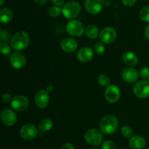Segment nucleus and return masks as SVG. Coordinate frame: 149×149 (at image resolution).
<instances>
[{
    "label": "nucleus",
    "mask_w": 149,
    "mask_h": 149,
    "mask_svg": "<svg viewBox=\"0 0 149 149\" xmlns=\"http://www.w3.org/2000/svg\"><path fill=\"white\" fill-rule=\"evenodd\" d=\"M13 17V13L10 8L4 7L0 10V21L1 23H8Z\"/></svg>",
    "instance_id": "obj_20"
},
{
    "label": "nucleus",
    "mask_w": 149,
    "mask_h": 149,
    "mask_svg": "<svg viewBox=\"0 0 149 149\" xmlns=\"http://www.w3.org/2000/svg\"><path fill=\"white\" fill-rule=\"evenodd\" d=\"M46 90L48 92V93H51V92L53 91V87H52V85H49L47 87Z\"/></svg>",
    "instance_id": "obj_38"
},
{
    "label": "nucleus",
    "mask_w": 149,
    "mask_h": 149,
    "mask_svg": "<svg viewBox=\"0 0 149 149\" xmlns=\"http://www.w3.org/2000/svg\"><path fill=\"white\" fill-rule=\"evenodd\" d=\"M144 33H145L146 37L148 39H149V25H148V26H146V28Z\"/></svg>",
    "instance_id": "obj_36"
},
{
    "label": "nucleus",
    "mask_w": 149,
    "mask_h": 149,
    "mask_svg": "<svg viewBox=\"0 0 149 149\" xmlns=\"http://www.w3.org/2000/svg\"><path fill=\"white\" fill-rule=\"evenodd\" d=\"M140 76L143 79L149 82V68L148 67H143L140 71Z\"/></svg>",
    "instance_id": "obj_28"
},
{
    "label": "nucleus",
    "mask_w": 149,
    "mask_h": 149,
    "mask_svg": "<svg viewBox=\"0 0 149 149\" xmlns=\"http://www.w3.org/2000/svg\"><path fill=\"white\" fill-rule=\"evenodd\" d=\"M1 100H2V101L4 102V103H10V102L12 101V96L10 95V94H9V93H4V94L2 95V96H1Z\"/></svg>",
    "instance_id": "obj_32"
},
{
    "label": "nucleus",
    "mask_w": 149,
    "mask_h": 149,
    "mask_svg": "<svg viewBox=\"0 0 149 149\" xmlns=\"http://www.w3.org/2000/svg\"><path fill=\"white\" fill-rule=\"evenodd\" d=\"M137 0H122V4L126 7H131L136 3Z\"/></svg>",
    "instance_id": "obj_33"
},
{
    "label": "nucleus",
    "mask_w": 149,
    "mask_h": 149,
    "mask_svg": "<svg viewBox=\"0 0 149 149\" xmlns=\"http://www.w3.org/2000/svg\"><path fill=\"white\" fill-rule=\"evenodd\" d=\"M29 36L25 31H18L14 34L10 40L12 47L17 51L26 49L29 45Z\"/></svg>",
    "instance_id": "obj_2"
},
{
    "label": "nucleus",
    "mask_w": 149,
    "mask_h": 149,
    "mask_svg": "<svg viewBox=\"0 0 149 149\" xmlns=\"http://www.w3.org/2000/svg\"><path fill=\"white\" fill-rule=\"evenodd\" d=\"M102 149H116V146L113 141H106L103 142Z\"/></svg>",
    "instance_id": "obj_31"
},
{
    "label": "nucleus",
    "mask_w": 149,
    "mask_h": 149,
    "mask_svg": "<svg viewBox=\"0 0 149 149\" xmlns=\"http://www.w3.org/2000/svg\"><path fill=\"white\" fill-rule=\"evenodd\" d=\"M122 134L125 138H131L133 134V131L130 127L124 126L122 129Z\"/></svg>",
    "instance_id": "obj_27"
},
{
    "label": "nucleus",
    "mask_w": 149,
    "mask_h": 149,
    "mask_svg": "<svg viewBox=\"0 0 149 149\" xmlns=\"http://www.w3.org/2000/svg\"><path fill=\"white\" fill-rule=\"evenodd\" d=\"M105 5L104 0H85L84 7L90 14L95 15L103 10Z\"/></svg>",
    "instance_id": "obj_7"
},
{
    "label": "nucleus",
    "mask_w": 149,
    "mask_h": 149,
    "mask_svg": "<svg viewBox=\"0 0 149 149\" xmlns=\"http://www.w3.org/2000/svg\"><path fill=\"white\" fill-rule=\"evenodd\" d=\"M48 13H49V15L50 16L56 17H58L61 15V13H62V10L60 7H58V6H53V7H51L49 9Z\"/></svg>",
    "instance_id": "obj_25"
},
{
    "label": "nucleus",
    "mask_w": 149,
    "mask_h": 149,
    "mask_svg": "<svg viewBox=\"0 0 149 149\" xmlns=\"http://www.w3.org/2000/svg\"><path fill=\"white\" fill-rule=\"evenodd\" d=\"M10 62L13 68H15V69H20L26 65V56L22 52H14L10 55Z\"/></svg>",
    "instance_id": "obj_12"
},
{
    "label": "nucleus",
    "mask_w": 149,
    "mask_h": 149,
    "mask_svg": "<svg viewBox=\"0 0 149 149\" xmlns=\"http://www.w3.org/2000/svg\"><path fill=\"white\" fill-rule=\"evenodd\" d=\"M0 39L1 42H7L10 39V33L6 30H1L0 31Z\"/></svg>",
    "instance_id": "obj_30"
},
{
    "label": "nucleus",
    "mask_w": 149,
    "mask_h": 149,
    "mask_svg": "<svg viewBox=\"0 0 149 149\" xmlns=\"http://www.w3.org/2000/svg\"><path fill=\"white\" fill-rule=\"evenodd\" d=\"M61 149H75V148H74V145L71 143H65L64 144L63 146H62V148Z\"/></svg>",
    "instance_id": "obj_34"
},
{
    "label": "nucleus",
    "mask_w": 149,
    "mask_h": 149,
    "mask_svg": "<svg viewBox=\"0 0 149 149\" xmlns=\"http://www.w3.org/2000/svg\"><path fill=\"white\" fill-rule=\"evenodd\" d=\"M109 4H110V3L109 2H105V6H109Z\"/></svg>",
    "instance_id": "obj_40"
},
{
    "label": "nucleus",
    "mask_w": 149,
    "mask_h": 149,
    "mask_svg": "<svg viewBox=\"0 0 149 149\" xmlns=\"http://www.w3.org/2000/svg\"><path fill=\"white\" fill-rule=\"evenodd\" d=\"M79 61L82 63H87L91 61L93 58V49L90 47H83L79 49L77 54Z\"/></svg>",
    "instance_id": "obj_17"
},
{
    "label": "nucleus",
    "mask_w": 149,
    "mask_h": 149,
    "mask_svg": "<svg viewBox=\"0 0 149 149\" xmlns=\"http://www.w3.org/2000/svg\"><path fill=\"white\" fill-rule=\"evenodd\" d=\"M85 33L86 36L90 39H95L99 35L98 29L95 25H89L85 29Z\"/></svg>",
    "instance_id": "obj_21"
},
{
    "label": "nucleus",
    "mask_w": 149,
    "mask_h": 149,
    "mask_svg": "<svg viewBox=\"0 0 149 149\" xmlns=\"http://www.w3.org/2000/svg\"><path fill=\"white\" fill-rule=\"evenodd\" d=\"M97 81L102 87H108L110 84V79L106 74H102L97 78Z\"/></svg>",
    "instance_id": "obj_24"
},
{
    "label": "nucleus",
    "mask_w": 149,
    "mask_h": 149,
    "mask_svg": "<svg viewBox=\"0 0 149 149\" xmlns=\"http://www.w3.org/2000/svg\"><path fill=\"white\" fill-rule=\"evenodd\" d=\"M10 103L13 109L20 112L26 111L29 106V102L27 97L23 95H17L14 97Z\"/></svg>",
    "instance_id": "obj_9"
},
{
    "label": "nucleus",
    "mask_w": 149,
    "mask_h": 149,
    "mask_svg": "<svg viewBox=\"0 0 149 149\" xmlns=\"http://www.w3.org/2000/svg\"><path fill=\"white\" fill-rule=\"evenodd\" d=\"M93 49L94 52L97 55H101L105 52V47L103 43L100 42H97L95 44L94 47H93Z\"/></svg>",
    "instance_id": "obj_26"
},
{
    "label": "nucleus",
    "mask_w": 149,
    "mask_h": 149,
    "mask_svg": "<svg viewBox=\"0 0 149 149\" xmlns=\"http://www.w3.org/2000/svg\"><path fill=\"white\" fill-rule=\"evenodd\" d=\"M20 136L22 138L27 141L33 140L37 136L38 130L36 126L32 124H27V125H23L21 127L20 131Z\"/></svg>",
    "instance_id": "obj_8"
},
{
    "label": "nucleus",
    "mask_w": 149,
    "mask_h": 149,
    "mask_svg": "<svg viewBox=\"0 0 149 149\" xmlns=\"http://www.w3.org/2000/svg\"><path fill=\"white\" fill-rule=\"evenodd\" d=\"M61 48L65 52H74L78 47V43L72 38H65L63 39L61 43Z\"/></svg>",
    "instance_id": "obj_16"
},
{
    "label": "nucleus",
    "mask_w": 149,
    "mask_h": 149,
    "mask_svg": "<svg viewBox=\"0 0 149 149\" xmlns=\"http://www.w3.org/2000/svg\"><path fill=\"white\" fill-rule=\"evenodd\" d=\"M52 125H53V123H52V121L50 119H44L39 122V130L42 131V132H48L51 130V128L52 127Z\"/></svg>",
    "instance_id": "obj_22"
},
{
    "label": "nucleus",
    "mask_w": 149,
    "mask_h": 149,
    "mask_svg": "<svg viewBox=\"0 0 149 149\" xmlns=\"http://www.w3.org/2000/svg\"><path fill=\"white\" fill-rule=\"evenodd\" d=\"M1 120L7 126H13L17 122V115L11 109H4L1 112Z\"/></svg>",
    "instance_id": "obj_14"
},
{
    "label": "nucleus",
    "mask_w": 149,
    "mask_h": 149,
    "mask_svg": "<svg viewBox=\"0 0 149 149\" xmlns=\"http://www.w3.org/2000/svg\"><path fill=\"white\" fill-rule=\"evenodd\" d=\"M34 1L35 2L39 4H44L47 2V1H49V0H34Z\"/></svg>",
    "instance_id": "obj_37"
},
{
    "label": "nucleus",
    "mask_w": 149,
    "mask_h": 149,
    "mask_svg": "<svg viewBox=\"0 0 149 149\" xmlns=\"http://www.w3.org/2000/svg\"><path fill=\"white\" fill-rule=\"evenodd\" d=\"M117 33L116 30L111 27H106L100 33V39L105 44H111L116 40Z\"/></svg>",
    "instance_id": "obj_11"
},
{
    "label": "nucleus",
    "mask_w": 149,
    "mask_h": 149,
    "mask_svg": "<svg viewBox=\"0 0 149 149\" xmlns=\"http://www.w3.org/2000/svg\"><path fill=\"white\" fill-rule=\"evenodd\" d=\"M84 139L90 145L98 146L103 141V134L97 129H90L84 134Z\"/></svg>",
    "instance_id": "obj_4"
},
{
    "label": "nucleus",
    "mask_w": 149,
    "mask_h": 149,
    "mask_svg": "<svg viewBox=\"0 0 149 149\" xmlns=\"http://www.w3.org/2000/svg\"><path fill=\"white\" fill-rule=\"evenodd\" d=\"M133 93L139 98L145 99L149 97V82L141 80L135 83L133 87Z\"/></svg>",
    "instance_id": "obj_6"
},
{
    "label": "nucleus",
    "mask_w": 149,
    "mask_h": 149,
    "mask_svg": "<svg viewBox=\"0 0 149 149\" xmlns=\"http://www.w3.org/2000/svg\"><path fill=\"white\" fill-rule=\"evenodd\" d=\"M65 29L68 34L72 36H76V37L81 36L85 31L84 25L79 20H73L68 22L66 25Z\"/></svg>",
    "instance_id": "obj_5"
},
{
    "label": "nucleus",
    "mask_w": 149,
    "mask_h": 149,
    "mask_svg": "<svg viewBox=\"0 0 149 149\" xmlns=\"http://www.w3.org/2000/svg\"><path fill=\"white\" fill-rule=\"evenodd\" d=\"M122 59H123L124 63L130 66H134L137 65L138 62V58L137 55L132 52H125L122 57Z\"/></svg>",
    "instance_id": "obj_19"
},
{
    "label": "nucleus",
    "mask_w": 149,
    "mask_h": 149,
    "mask_svg": "<svg viewBox=\"0 0 149 149\" xmlns=\"http://www.w3.org/2000/svg\"><path fill=\"white\" fill-rule=\"evenodd\" d=\"M146 149H149V148H146Z\"/></svg>",
    "instance_id": "obj_41"
},
{
    "label": "nucleus",
    "mask_w": 149,
    "mask_h": 149,
    "mask_svg": "<svg viewBox=\"0 0 149 149\" xmlns=\"http://www.w3.org/2000/svg\"><path fill=\"white\" fill-rule=\"evenodd\" d=\"M129 144L132 149H143L146 146V140L140 135H134L130 139Z\"/></svg>",
    "instance_id": "obj_18"
},
{
    "label": "nucleus",
    "mask_w": 149,
    "mask_h": 149,
    "mask_svg": "<svg viewBox=\"0 0 149 149\" xmlns=\"http://www.w3.org/2000/svg\"><path fill=\"white\" fill-rule=\"evenodd\" d=\"M4 0H0V5H2L4 4Z\"/></svg>",
    "instance_id": "obj_39"
},
{
    "label": "nucleus",
    "mask_w": 149,
    "mask_h": 149,
    "mask_svg": "<svg viewBox=\"0 0 149 149\" xmlns=\"http://www.w3.org/2000/svg\"><path fill=\"white\" fill-rule=\"evenodd\" d=\"M52 2L58 7H60L64 4V0H52Z\"/></svg>",
    "instance_id": "obj_35"
},
{
    "label": "nucleus",
    "mask_w": 149,
    "mask_h": 149,
    "mask_svg": "<svg viewBox=\"0 0 149 149\" xmlns=\"http://www.w3.org/2000/svg\"><path fill=\"white\" fill-rule=\"evenodd\" d=\"M0 50L3 55H9L11 52L10 47L6 44V42H1L0 45Z\"/></svg>",
    "instance_id": "obj_29"
},
{
    "label": "nucleus",
    "mask_w": 149,
    "mask_h": 149,
    "mask_svg": "<svg viewBox=\"0 0 149 149\" xmlns=\"http://www.w3.org/2000/svg\"><path fill=\"white\" fill-rule=\"evenodd\" d=\"M139 17L143 21L149 22V6L144 7L139 13Z\"/></svg>",
    "instance_id": "obj_23"
},
{
    "label": "nucleus",
    "mask_w": 149,
    "mask_h": 149,
    "mask_svg": "<svg viewBox=\"0 0 149 149\" xmlns=\"http://www.w3.org/2000/svg\"><path fill=\"white\" fill-rule=\"evenodd\" d=\"M34 101L36 106L40 109H45L48 106L49 102V93L47 90H39L35 95Z\"/></svg>",
    "instance_id": "obj_13"
},
{
    "label": "nucleus",
    "mask_w": 149,
    "mask_h": 149,
    "mask_svg": "<svg viewBox=\"0 0 149 149\" xmlns=\"http://www.w3.org/2000/svg\"><path fill=\"white\" fill-rule=\"evenodd\" d=\"M120 90L116 85L111 84L106 88L105 92V97L108 102L111 103H114L117 102L120 98Z\"/></svg>",
    "instance_id": "obj_10"
},
{
    "label": "nucleus",
    "mask_w": 149,
    "mask_h": 149,
    "mask_svg": "<svg viewBox=\"0 0 149 149\" xmlns=\"http://www.w3.org/2000/svg\"><path fill=\"white\" fill-rule=\"evenodd\" d=\"M119 127V122L117 118L112 114L105 116L100 122V129L106 135L113 134L117 130Z\"/></svg>",
    "instance_id": "obj_1"
},
{
    "label": "nucleus",
    "mask_w": 149,
    "mask_h": 149,
    "mask_svg": "<svg viewBox=\"0 0 149 149\" xmlns=\"http://www.w3.org/2000/svg\"><path fill=\"white\" fill-rule=\"evenodd\" d=\"M81 7L77 1H68L64 4L62 9V13L67 19H74L79 15Z\"/></svg>",
    "instance_id": "obj_3"
},
{
    "label": "nucleus",
    "mask_w": 149,
    "mask_h": 149,
    "mask_svg": "<svg viewBox=\"0 0 149 149\" xmlns=\"http://www.w3.org/2000/svg\"><path fill=\"white\" fill-rule=\"evenodd\" d=\"M122 79L127 83H134L138 80L139 74L134 68H126L122 72Z\"/></svg>",
    "instance_id": "obj_15"
}]
</instances>
